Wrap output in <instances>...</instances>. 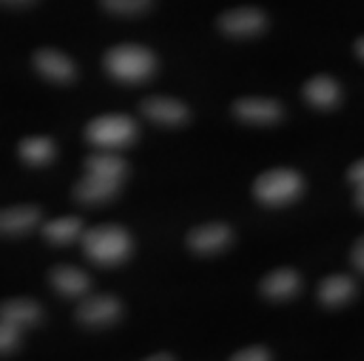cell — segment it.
I'll return each instance as SVG.
<instances>
[{"label": "cell", "mask_w": 364, "mask_h": 361, "mask_svg": "<svg viewBox=\"0 0 364 361\" xmlns=\"http://www.w3.org/2000/svg\"><path fill=\"white\" fill-rule=\"evenodd\" d=\"M232 360L237 361H267L272 360V354L264 348V346H247L237 354H233Z\"/></svg>", "instance_id": "603a6c76"}, {"label": "cell", "mask_w": 364, "mask_h": 361, "mask_svg": "<svg viewBox=\"0 0 364 361\" xmlns=\"http://www.w3.org/2000/svg\"><path fill=\"white\" fill-rule=\"evenodd\" d=\"M85 170L91 172V174L124 180V176L127 174V163L118 153L110 152V150H102V152H95L87 155V159H85Z\"/></svg>", "instance_id": "ac0fdd59"}, {"label": "cell", "mask_w": 364, "mask_h": 361, "mask_svg": "<svg viewBox=\"0 0 364 361\" xmlns=\"http://www.w3.org/2000/svg\"><path fill=\"white\" fill-rule=\"evenodd\" d=\"M304 96L309 104L317 108H334L341 99V89L334 78L326 74L313 76L304 85Z\"/></svg>", "instance_id": "2e32d148"}, {"label": "cell", "mask_w": 364, "mask_h": 361, "mask_svg": "<svg viewBox=\"0 0 364 361\" xmlns=\"http://www.w3.org/2000/svg\"><path fill=\"white\" fill-rule=\"evenodd\" d=\"M42 318V306L27 297L8 299L0 306V322L14 323L17 328H28L40 322Z\"/></svg>", "instance_id": "5bb4252c"}, {"label": "cell", "mask_w": 364, "mask_h": 361, "mask_svg": "<svg viewBox=\"0 0 364 361\" xmlns=\"http://www.w3.org/2000/svg\"><path fill=\"white\" fill-rule=\"evenodd\" d=\"M99 2L105 10L118 16H136L152 6V0H99Z\"/></svg>", "instance_id": "44dd1931"}, {"label": "cell", "mask_w": 364, "mask_h": 361, "mask_svg": "<svg viewBox=\"0 0 364 361\" xmlns=\"http://www.w3.org/2000/svg\"><path fill=\"white\" fill-rule=\"evenodd\" d=\"M304 189L301 176L292 169H272L255 180L252 193L266 206H283L300 197Z\"/></svg>", "instance_id": "277c9868"}, {"label": "cell", "mask_w": 364, "mask_h": 361, "mask_svg": "<svg viewBox=\"0 0 364 361\" xmlns=\"http://www.w3.org/2000/svg\"><path fill=\"white\" fill-rule=\"evenodd\" d=\"M267 25L266 13L252 6L233 8L218 16V28L228 36L235 38H247L260 34Z\"/></svg>", "instance_id": "8992f818"}, {"label": "cell", "mask_w": 364, "mask_h": 361, "mask_svg": "<svg viewBox=\"0 0 364 361\" xmlns=\"http://www.w3.org/2000/svg\"><path fill=\"white\" fill-rule=\"evenodd\" d=\"M355 204L360 210H364V184L357 186V189H355Z\"/></svg>", "instance_id": "484cf974"}, {"label": "cell", "mask_w": 364, "mask_h": 361, "mask_svg": "<svg viewBox=\"0 0 364 361\" xmlns=\"http://www.w3.org/2000/svg\"><path fill=\"white\" fill-rule=\"evenodd\" d=\"M148 360H152V361H158V360H175V357L171 356V354H152V356H148Z\"/></svg>", "instance_id": "f1b7e54d"}, {"label": "cell", "mask_w": 364, "mask_h": 361, "mask_svg": "<svg viewBox=\"0 0 364 361\" xmlns=\"http://www.w3.org/2000/svg\"><path fill=\"white\" fill-rule=\"evenodd\" d=\"M42 235L53 244H68L76 238H82L84 226L76 216H65V218L46 221L42 227Z\"/></svg>", "instance_id": "d6986e66"}, {"label": "cell", "mask_w": 364, "mask_h": 361, "mask_svg": "<svg viewBox=\"0 0 364 361\" xmlns=\"http://www.w3.org/2000/svg\"><path fill=\"white\" fill-rule=\"evenodd\" d=\"M136 138V123L125 113H107L91 119L85 127V140L101 150H119Z\"/></svg>", "instance_id": "3957f363"}, {"label": "cell", "mask_w": 364, "mask_h": 361, "mask_svg": "<svg viewBox=\"0 0 364 361\" xmlns=\"http://www.w3.org/2000/svg\"><path fill=\"white\" fill-rule=\"evenodd\" d=\"M141 112L142 116H146L156 123L169 125V127L186 123L190 118V110L186 104L171 96H146L141 102Z\"/></svg>", "instance_id": "9c48e42d"}, {"label": "cell", "mask_w": 364, "mask_h": 361, "mask_svg": "<svg viewBox=\"0 0 364 361\" xmlns=\"http://www.w3.org/2000/svg\"><path fill=\"white\" fill-rule=\"evenodd\" d=\"M355 51H357V55L360 57V59H364V36L355 42Z\"/></svg>", "instance_id": "83f0119b"}, {"label": "cell", "mask_w": 364, "mask_h": 361, "mask_svg": "<svg viewBox=\"0 0 364 361\" xmlns=\"http://www.w3.org/2000/svg\"><path fill=\"white\" fill-rule=\"evenodd\" d=\"M119 186H122V180L87 172L82 180L76 182L74 199L82 204L107 203V201L116 197V193L119 191Z\"/></svg>", "instance_id": "30bf717a"}, {"label": "cell", "mask_w": 364, "mask_h": 361, "mask_svg": "<svg viewBox=\"0 0 364 361\" xmlns=\"http://www.w3.org/2000/svg\"><path fill=\"white\" fill-rule=\"evenodd\" d=\"M82 246L85 255L95 265L114 267L124 263L131 255L133 243L131 235L122 226H97L82 235Z\"/></svg>", "instance_id": "7a4b0ae2"}, {"label": "cell", "mask_w": 364, "mask_h": 361, "mask_svg": "<svg viewBox=\"0 0 364 361\" xmlns=\"http://www.w3.org/2000/svg\"><path fill=\"white\" fill-rule=\"evenodd\" d=\"M19 329L14 323L0 322V352L2 354H8L10 350H14L19 343Z\"/></svg>", "instance_id": "7402d4cb"}, {"label": "cell", "mask_w": 364, "mask_h": 361, "mask_svg": "<svg viewBox=\"0 0 364 361\" xmlns=\"http://www.w3.org/2000/svg\"><path fill=\"white\" fill-rule=\"evenodd\" d=\"M105 70L122 84H141L156 72L158 61L152 51L141 44H118L102 59Z\"/></svg>", "instance_id": "6da1fadb"}, {"label": "cell", "mask_w": 364, "mask_h": 361, "mask_svg": "<svg viewBox=\"0 0 364 361\" xmlns=\"http://www.w3.org/2000/svg\"><path fill=\"white\" fill-rule=\"evenodd\" d=\"M351 261H353V265L357 267L358 271L364 272V237L358 238L357 243H355V246H353Z\"/></svg>", "instance_id": "d4e9b609"}, {"label": "cell", "mask_w": 364, "mask_h": 361, "mask_svg": "<svg viewBox=\"0 0 364 361\" xmlns=\"http://www.w3.org/2000/svg\"><path fill=\"white\" fill-rule=\"evenodd\" d=\"M19 155L33 167L48 165L55 157V144L50 136H27L19 142Z\"/></svg>", "instance_id": "ffe728a7"}, {"label": "cell", "mask_w": 364, "mask_h": 361, "mask_svg": "<svg viewBox=\"0 0 364 361\" xmlns=\"http://www.w3.org/2000/svg\"><path fill=\"white\" fill-rule=\"evenodd\" d=\"M347 178L349 182H353L355 186H360L364 184V159H358L357 163H353L347 170Z\"/></svg>", "instance_id": "cb8c5ba5"}, {"label": "cell", "mask_w": 364, "mask_h": 361, "mask_svg": "<svg viewBox=\"0 0 364 361\" xmlns=\"http://www.w3.org/2000/svg\"><path fill=\"white\" fill-rule=\"evenodd\" d=\"M50 284L65 297H82L90 291L91 280L82 269L73 265H57L50 271Z\"/></svg>", "instance_id": "7c38bea8"}, {"label": "cell", "mask_w": 364, "mask_h": 361, "mask_svg": "<svg viewBox=\"0 0 364 361\" xmlns=\"http://www.w3.org/2000/svg\"><path fill=\"white\" fill-rule=\"evenodd\" d=\"M42 218V212L36 206L21 204V206H11L0 212V231L8 237L23 235L28 229H33Z\"/></svg>", "instance_id": "9a60e30c"}, {"label": "cell", "mask_w": 364, "mask_h": 361, "mask_svg": "<svg viewBox=\"0 0 364 361\" xmlns=\"http://www.w3.org/2000/svg\"><path fill=\"white\" fill-rule=\"evenodd\" d=\"M74 316L85 328H107L122 316V303L114 295H91L80 303Z\"/></svg>", "instance_id": "5b68a950"}, {"label": "cell", "mask_w": 364, "mask_h": 361, "mask_svg": "<svg viewBox=\"0 0 364 361\" xmlns=\"http://www.w3.org/2000/svg\"><path fill=\"white\" fill-rule=\"evenodd\" d=\"M33 65L46 79H51L57 84H67L76 76V67L70 61V57L53 48H42L36 51L33 57Z\"/></svg>", "instance_id": "8fae6325"}, {"label": "cell", "mask_w": 364, "mask_h": 361, "mask_svg": "<svg viewBox=\"0 0 364 361\" xmlns=\"http://www.w3.org/2000/svg\"><path fill=\"white\" fill-rule=\"evenodd\" d=\"M357 294V284L347 274H332L318 284V301L324 306H341Z\"/></svg>", "instance_id": "e0dca14e"}, {"label": "cell", "mask_w": 364, "mask_h": 361, "mask_svg": "<svg viewBox=\"0 0 364 361\" xmlns=\"http://www.w3.org/2000/svg\"><path fill=\"white\" fill-rule=\"evenodd\" d=\"M33 2H34V0H2V4L11 6V8H19V6L33 4Z\"/></svg>", "instance_id": "4316f807"}, {"label": "cell", "mask_w": 364, "mask_h": 361, "mask_svg": "<svg viewBox=\"0 0 364 361\" xmlns=\"http://www.w3.org/2000/svg\"><path fill=\"white\" fill-rule=\"evenodd\" d=\"M233 116L247 123H277L283 118V106L281 102L273 99H262V96H245L233 102Z\"/></svg>", "instance_id": "52a82bcc"}, {"label": "cell", "mask_w": 364, "mask_h": 361, "mask_svg": "<svg viewBox=\"0 0 364 361\" xmlns=\"http://www.w3.org/2000/svg\"><path fill=\"white\" fill-rule=\"evenodd\" d=\"M233 238V233L226 223H205V226L193 227L188 233L186 243L192 252L201 255L216 254L226 246H230Z\"/></svg>", "instance_id": "ba28073f"}, {"label": "cell", "mask_w": 364, "mask_h": 361, "mask_svg": "<svg viewBox=\"0 0 364 361\" xmlns=\"http://www.w3.org/2000/svg\"><path fill=\"white\" fill-rule=\"evenodd\" d=\"M300 274L294 269H277L262 278L260 291L272 301H284L300 291Z\"/></svg>", "instance_id": "4fadbf2b"}]
</instances>
